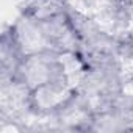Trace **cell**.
I'll return each instance as SVG.
<instances>
[{
  "mask_svg": "<svg viewBox=\"0 0 133 133\" xmlns=\"http://www.w3.org/2000/svg\"><path fill=\"white\" fill-rule=\"evenodd\" d=\"M53 24H55V31H58V28H59V24H58V22H53ZM44 31H45V30H44ZM45 35H47V38L53 36V33H47V31H45ZM56 36H58L59 39H63V33H61V31H59V33H56Z\"/></svg>",
  "mask_w": 133,
  "mask_h": 133,
  "instance_id": "cell-1",
  "label": "cell"
}]
</instances>
